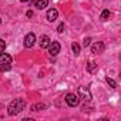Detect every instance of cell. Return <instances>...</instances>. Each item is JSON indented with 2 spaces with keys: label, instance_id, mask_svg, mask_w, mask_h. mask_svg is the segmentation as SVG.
Masks as SVG:
<instances>
[{
  "label": "cell",
  "instance_id": "cell-7",
  "mask_svg": "<svg viewBox=\"0 0 121 121\" xmlns=\"http://www.w3.org/2000/svg\"><path fill=\"white\" fill-rule=\"evenodd\" d=\"M13 61V58L10 54L7 53H0V66H3V64H12Z\"/></svg>",
  "mask_w": 121,
  "mask_h": 121
},
{
  "label": "cell",
  "instance_id": "cell-5",
  "mask_svg": "<svg viewBox=\"0 0 121 121\" xmlns=\"http://www.w3.org/2000/svg\"><path fill=\"white\" fill-rule=\"evenodd\" d=\"M80 98L86 100V101H90L91 100V94H90V90L87 87H78V94H77Z\"/></svg>",
  "mask_w": 121,
  "mask_h": 121
},
{
  "label": "cell",
  "instance_id": "cell-1",
  "mask_svg": "<svg viewBox=\"0 0 121 121\" xmlns=\"http://www.w3.org/2000/svg\"><path fill=\"white\" fill-rule=\"evenodd\" d=\"M24 108H26V101H24L23 98H16V100H13V101L9 104L7 112H9L10 115H17V114L22 112Z\"/></svg>",
  "mask_w": 121,
  "mask_h": 121
},
{
  "label": "cell",
  "instance_id": "cell-12",
  "mask_svg": "<svg viewBox=\"0 0 121 121\" xmlns=\"http://www.w3.org/2000/svg\"><path fill=\"white\" fill-rule=\"evenodd\" d=\"M110 16H111L110 10H103V13H101V20H103V22H107V20L110 19Z\"/></svg>",
  "mask_w": 121,
  "mask_h": 121
},
{
  "label": "cell",
  "instance_id": "cell-10",
  "mask_svg": "<svg viewBox=\"0 0 121 121\" xmlns=\"http://www.w3.org/2000/svg\"><path fill=\"white\" fill-rule=\"evenodd\" d=\"M48 6V0H36L34 2V7L39 9V10H43Z\"/></svg>",
  "mask_w": 121,
  "mask_h": 121
},
{
  "label": "cell",
  "instance_id": "cell-15",
  "mask_svg": "<svg viewBox=\"0 0 121 121\" xmlns=\"http://www.w3.org/2000/svg\"><path fill=\"white\" fill-rule=\"evenodd\" d=\"M105 81H107V84H108L111 88H117V83H115L112 78H110V77H105Z\"/></svg>",
  "mask_w": 121,
  "mask_h": 121
},
{
  "label": "cell",
  "instance_id": "cell-13",
  "mask_svg": "<svg viewBox=\"0 0 121 121\" xmlns=\"http://www.w3.org/2000/svg\"><path fill=\"white\" fill-rule=\"evenodd\" d=\"M71 48H73V53H74L76 56H78V54H80V50H81V48H80V44L73 43V44H71Z\"/></svg>",
  "mask_w": 121,
  "mask_h": 121
},
{
  "label": "cell",
  "instance_id": "cell-14",
  "mask_svg": "<svg viewBox=\"0 0 121 121\" xmlns=\"http://www.w3.org/2000/svg\"><path fill=\"white\" fill-rule=\"evenodd\" d=\"M95 69H97V64H95L94 61H91V63L87 64V71H88V73H94Z\"/></svg>",
  "mask_w": 121,
  "mask_h": 121
},
{
  "label": "cell",
  "instance_id": "cell-16",
  "mask_svg": "<svg viewBox=\"0 0 121 121\" xmlns=\"http://www.w3.org/2000/svg\"><path fill=\"white\" fill-rule=\"evenodd\" d=\"M12 69V64H3V66H0V71H9Z\"/></svg>",
  "mask_w": 121,
  "mask_h": 121
},
{
  "label": "cell",
  "instance_id": "cell-11",
  "mask_svg": "<svg viewBox=\"0 0 121 121\" xmlns=\"http://www.w3.org/2000/svg\"><path fill=\"white\" fill-rule=\"evenodd\" d=\"M46 104H43V103H37V104H34L33 107H31V111H41V110H46Z\"/></svg>",
  "mask_w": 121,
  "mask_h": 121
},
{
  "label": "cell",
  "instance_id": "cell-21",
  "mask_svg": "<svg viewBox=\"0 0 121 121\" xmlns=\"http://www.w3.org/2000/svg\"><path fill=\"white\" fill-rule=\"evenodd\" d=\"M20 2H22V3H26V2H29V0H20Z\"/></svg>",
  "mask_w": 121,
  "mask_h": 121
},
{
  "label": "cell",
  "instance_id": "cell-20",
  "mask_svg": "<svg viewBox=\"0 0 121 121\" xmlns=\"http://www.w3.org/2000/svg\"><path fill=\"white\" fill-rule=\"evenodd\" d=\"M26 16H27V17H33V12H31V10H29V12L26 13Z\"/></svg>",
  "mask_w": 121,
  "mask_h": 121
},
{
  "label": "cell",
  "instance_id": "cell-17",
  "mask_svg": "<svg viewBox=\"0 0 121 121\" xmlns=\"http://www.w3.org/2000/svg\"><path fill=\"white\" fill-rule=\"evenodd\" d=\"M4 48H6V41L3 39H0V53H3Z\"/></svg>",
  "mask_w": 121,
  "mask_h": 121
},
{
  "label": "cell",
  "instance_id": "cell-18",
  "mask_svg": "<svg viewBox=\"0 0 121 121\" xmlns=\"http://www.w3.org/2000/svg\"><path fill=\"white\" fill-rule=\"evenodd\" d=\"M57 31H58V33H63V31H64V23H60V24H58Z\"/></svg>",
  "mask_w": 121,
  "mask_h": 121
},
{
  "label": "cell",
  "instance_id": "cell-3",
  "mask_svg": "<svg viewBox=\"0 0 121 121\" xmlns=\"http://www.w3.org/2000/svg\"><path fill=\"white\" fill-rule=\"evenodd\" d=\"M34 43H36V36H34V33H27V34L24 36V40H23L24 47L31 48V47L34 46Z\"/></svg>",
  "mask_w": 121,
  "mask_h": 121
},
{
  "label": "cell",
  "instance_id": "cell-4",
  "mask_svg": "<svg viewBox=\"0 0 121 121\" xmlns=\"http://www.w3.org/2000/svg\"><path fill=\"white\" fill-rule=\"evenodd\" d=\"M47 48H48L50 56H57V54L60 53V48H61V46H60L58 41H50V44H48Z\"/></svg>",
  "mask_w": 121,
  "mask_h": 121
},
{
  "label": "cell",
  "instance_id": "cell-2",
  "mask_svg": "<svg viewBox=\"0 0 121 121\" xmlns=\"http://www.w3.org/2000/svg\"><path fill=\"white\" fill-rule=\"evenodd\" d=\"M66 103L70 105V107H77L78 103H80V97L77 94H73V93H69L66 95Z\"/></svg>",
  "mask_w": 121,
  "mask_h": 121
},
{
  "label": "cell",
  "instance_id": "cell-19",
  "mask_svg": "<svg viewBox=\"0 0 121 121\" xmlns=\"http://www.w3.org/2000/svg\"><path fill=\"white\" fill-rule=\"evenodd\" d=\"M90 43H91V39H90V37H86V39H84V43H83V44H84V46L87 47V46H90Z\"/></svg>",
  "mask_w": 121,
  "mask_h": 121
},
{
  "label": "cell",
  "instance_id": "cell-9",
  "mask_svg": "<svg viewBox=\"0 0 121 121\" xmlns=\"http://www.w3.org/2000/svg\"><path fill=\"white\" fill-rule=\"evenodd\" d=\"M50 37L47 36V34H43L41 37H40V41H39V44H40V47L41 48H47L48 47V44H50Z\"/></svg>",
  "mask_w": 121,
  "mask_h": 121
},
{
  "label": "cell",
  "instance_id": "cell-8",
  "mask_svg": "<svg viewBox=\"0 0 121 121\" xmlns=\"http://www.w3.org/2000/svg\"><path fill=\"white\" fill-rule=\"evenodd\" d=\"M46 17H47L48 22H54V20L58 17V12H57V9H50V10H47Z\"/></svg>",
  "mask_w": 121,
  "mask_h": 121
},
{
  "label": "cell",
  "instance_id": "cell-6",
  "mask_svg": "<svg viewBox=\"0 0 121 121\" xmlns=\"http://www.w3.org/2000/svg\"><path fill=\"white\" fill-rule=\"evenodd\" d=\"M104 48H105V46H104L103 41H95V43L93 44V47H91V53H94V54H100V53L104 51Z\"/></svg>",
  "mask_w": 121,
  "mask_h": 121
},
{
  "label": "cell",
  "instance_id": "cell-22",
  "mask_svg": "<svg viewBox=\"0 0 121 121\" xmlns=\"http://www.w3.org/2000/svg\"><path fill=\"white\" fill-rule=\"evenodd\" d=\"M0 23H2V20H0Z\"/></svg>",
  "mask_w": 121,
  "mask_h": 121
}]
</instances>
